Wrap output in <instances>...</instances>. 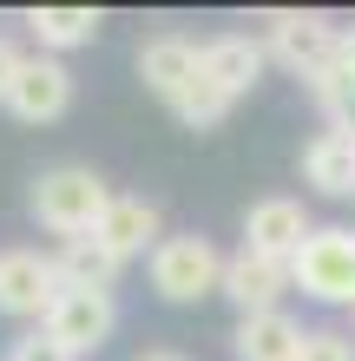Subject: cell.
Instances as JSON below:
<instances>
[{
	"instance_id": "obj_17",
	"label": "cell",
	"mask_w": 355,
	"mask_h": 361,
	"mask_svg": "<svg viewBox=\"0 0 355 361\" xmlns=\"http://www.w3.org/2000/svg\"><path fill=\"white\" fill-rule=\"evenodd\" d=\"M303 86H309V99L323 105V118H329V132H342V138H355V86L342 79V66H336V59H329L323 73H309Z\"/></svg>"
},
{
	"instance_id": "obj_2",
	"label": "cell",
	"mask_w": 355,
	"mask_h": 361,
	"mask_svg": "<svg viewBox=\"0 0 355 361\" xmlns=\"http://www.w3.org/2000/svg\"><path fill=\"white\" fill-rule=\"evenodd\" d=\"M145 276H152V289L164 302H204V295L224 289V250L198 230H178L145 257Z\"/></svg>"
},
{
	"instance_id": "obj_19",
	"label": "cell",
	"mask_w": 355,
	"mask_h": 361,
	"mask_svg": "<svg viewBox=\"0 0 355 361\" xmlns=\"http://www.w3.org/2000/svg\"><path fill=\"white\" fill-rule=\"evenodd\" d=\"M303 361H355V335H342V329H309L303 335Z\"/></svg>"
},
{
	"instance_id": "obj_4",
	"label": "cell",
	"mask_w": 355,
	"mask_h": 361,
	"mask_svg": "<svg viewBox=\"0 0 355 361\" xmlns=\"http://www.w3.org/2000/svg\"><path fill=\"white\" fill-rule=\"evenodd\" d=\"M336 47H342V27L329 13H316V7H289V13H270L263 20V53L277 59V66H289L296 79H309V73H323L329 59H336Z\"/></svg>"
},
{
	"instance_id": "obj_22",
	"label": "cell",
	"mask_w": 355,
	"mask_h": 361,
	"mask_svg": "<svg viewBox=\"0 0 355 361\" xmlns=\"http://www.w3.org/2000/svg\"><path fill=\"white\" fill-rule=\"evenodd\" d=\"M336 66H342V79L355 86V27H342V47H336Z\"/></svg>"
},
{
	"instance_id": "obj_18",
	"label": "cell",
	"mask_w": 355,
	"mask_h": 361,
	"mask_svg": "<svg viewBox=\"0 0 355 361\" xmlns=\"http://www.w3.org/2000/svg\"><path fill=\"white\" fill-rule=\"evenodd\" d=\"M172 112H178L184 125H191V132H211V125H224V112H231V99H224V92L211 86V79H204V73H198V86H191V92H184V99L172 105Z\"/></svg>"
},
{
	"instance_id": "obj_7",
	"label": "cell",
	"mask_w": 355,
	"mask_h": 361,
	"mask_svg": "<svg viewBox=\"0 0 355 361\" xmlns=\"http://www.w3.org/2000/svg\"><path fill=\"white\" fill-rule=\"evenodd\" d=\"M7 112L27 118V125H53L73 112V66L53 53H27V66H20L13 92H7Z\"/></svg>"
},
{
	"instance_id": "obj_8",
	"label": "cell",
	"mask_w": 355,
	"mask_h": 361,
	"mask_svg": "<svg viewBox=\"0 0 355 361\" xmlns=\"http://www.w3.org/2000/svg\"><path fill=\"white\" fill-rule=\"evenodd\" d=\"M316 237V224H309L303 197H257L243 210V250H257V257H277V263H296V250Z\"/></svg>"
},
{
	"instance_id": "obj_14",
	"label": "cell",
	"mask_w": 355,
	"mask_h": 361,
	"mask_svg": "<svg viewBox=\"0 0 355 361\" xmlns=\"http://www.w3.org/2000/svg\"><path fill=\"white\" fill-rule=\"evenodd\" d=\"M303 178L323 190V197H355V138L342 132H323L303 145Z\"/></svg>"
},
{
	"instance_id": "obj_1",
	"label": "cell",
	"mask_w": 355,
	"mask_h": 361,
	"mask_svg": "<svg viewBox=\"0 0 355 361\" xmlns=\"http://www.w3.org/2000/svg\"><path fill=\"white\" fill-rule=\"evenodd\" d=\"M119 190L92 171V164H53V171H40L33 190H27V210L40 230H53L59 243L66 237H92L99 217H106V204Z\"/></svg>"
},
{
	"instance_id": "obj_9",
	"label": "cell",
	"mask_w": 355,
	"mask_h": 361,
	"mask_svg": "<svg viewBox=\"0 0 355 361\" xmlns=\"http://www.w3.org/2000/svg\"><path fill=\"white\" fill-rule=\"evenodd\" d=\"M198 73H204V47L184 39V33H158V39L138 47V79H145V92L164 99V105H178L184 92H191Z\"/></svg>"
},
{
	"instance_id": "obj_3",
	"label": "cell",
	"mask_w": 355,
	"mask_h": 361,
	"mask_svg": "<svg viewBox=\"0 0 355 361\" xmlns=\"http://www.w3.org/2000/svg\"><path fill=\"white\" fill-rule=\"evenodd\" d=\"M289 283H296L309 302L355 309V230L349 224L316 230V237L296 250V263H289Z\"/></svg>"
},
{
	"instance_id": "obj_5",
	"label": "cell",
	"mask_w": 355,
	"mask_h": 361,
	"mask_svg": "<svg viewBox=\"0 0 355 361\" xmlns=\"http://www.w3.org/2000/svg\"><path fill=\"white\" fill-rule=\"evenodd\" d=\"M40 329H47L73 361L79 355H99V348L112 342V329H119V302H112L106 289H59V302H53V315Z\"/></svg>"
},
{
	"instance_id": "obj_6",
	"label": "cell",
	"mask_w": 355,
	"mask_h": 361,
	"mask_svg": "<svg viewBox=\"0 0 355 361\" xmlns=\"http://www.w3.org/2000/svg\"><path fill=\"white\" fill-rule=\"evenodd\" d=\"M59 269H53V257H40V250H0V315H40L47 322L53 315V302H59Z\"/></svg>"
},
{
	"instance_id": "obj_23",
	"label": "cell",
	"mask_w": 355,
	"mask_h": 361,
	"mask_svg": "<svg viewBox=\"0 0 355 361\" xmlns=\"http://www.w3.org/2000/svg\"><path fill=\"white\" fill-rule=\"evenodd\" d=\"M138 361H184V355H178V348H145Z\"/></svg>"
},
{
	"instance_id": "obj_16",
	"label": "cell",
	"mask_w": 355,
	"mask_h": 361,
	"mask_svg": "<svg viewBox=\"0 0 355 361\" xmlns=\"http://www.w3.org/2000/svg\"><path fill=\"white\" fill-rule=\"evenodd\" d=\"M53 269H59V283H66V289H106L112 295V283H119L125 263L99 237H66V243L53 250Z\"/></svg>"
},
{
	"instance_id": "obj_11",
	"label": "cell",
	"mask_w": 355,
	"mask_h": 361,
	"mask_svg": "<svg viewBox=\"0 0 355 361\" xmlns=\"http://www.w3.org/2000/svg\"><path fill=\"white\" fill-rule=\"evenodd\" d=\"M92 237L106 243L119 263H132V257H152V250L164 243V217H158L152 197H125V190H119V197L106 204V217H99Z\"/></svg>"
},
{
	"instance_id": "obj_15",
	"label": "cell",
	"mask_w": 355,
	"mask_h": 361,
	"mask_svg": "<svg viewBox=\"0 0 355 361\" xmlns=\"http://www.w3.org/2000/svg\"><path fill=\"white\" fill-rule=\"evenodd\" d=\"M99 27H106L99 7H33L27 13V33L40 39V53H53V59L73 53V47H92Z\"/></svg>"
},
{
	"instance_id": "obj_24",
	"label": "cell",
	"mask_w": 355,
	"mask_h": 361,
	"mask_svg": "<svg viewBox=\"0 0 355 361\" xmlns=\"http://www.w3.org/2000/svg\"><path fill=\"white\" fill-rule=\"evenodd\" d=\"M349 315H355V309H349ZM349 335H355V329H349Z\"/></svg>"
},
{
	"instance_id": "obj_13",
	"label": "cell",
	"mask_w": 355,
	"mask_h": 361,
	"mask_svg": "<svg viewBox=\"0 0 355 361\" xmlns=\"http://www.w3.org/2000/svg\"><path fill=\"white\" fill-rule=\"evenodd\" d=\"M303 322L289 309H270V315H237V335H231V355L237 361H303Z\"/></svg>"
},
{
	"instance_id": "obj_10",
	"label": "cell",
	"mask_w": 355,
	"mask_h": 361,
	"mask_svg": "<svg viewBox=\"0 0 355 361\" xmlns=\"http://www.w3.org/2000/svg\"><path fill=\"white\" fill-rule=\"evenodd\" d=\"M289 289H296V283H289V263H277V257H257V250L224 257V289H217V295H231L237 315H270V309H283Z\"/></svg>"
},
{
	"instance_id": "obj_20",
	"label": "cell",
	"mask_w": 355,
	"mask_h": 361,
	"mask_svg": "<svg viewBox=\"0 0 355 361\" xmlns=\"http://www.w3.org/2000/svg\"><path fill=\"white\" fill-rule=\"evenodd\" d=\"M7 361H73V355L59 348V342H53L47 329H33V335H20V342L7 348Z\"/></svg>"
},
{
	"instance_id": "obj_12",
	"label": "cell",
	"mask_w": 355,
	"mask_h": 361,
	"mask_svg": "<svg viewBox=\"0 0 355 361\" xmlns=\"http://www.w3.org/2000/svg\"><path fill=\"white\" fill-rule=\"evenodd\" d=\"M263 66H270V53H263V39H250V33H217V39H204V79H211L231 105L257 92Z\"/></svg>"
},
{
	"instance_id": "obj_21",
	"label": "cell",
	"mask_w": 355,
	"mask_h": 361,
	"mask_svg": "<svg viewBox=\"0 0 355 361\" xmlns=\"http://www.w3.org/2000/svg\"><path fill=\"white\" fill-rule=\"evenodd\" d=\"M20 66H27V53H20L13 39H0V105H7V92H13V79H20Z\"/></svg>"
}]
</instances>
